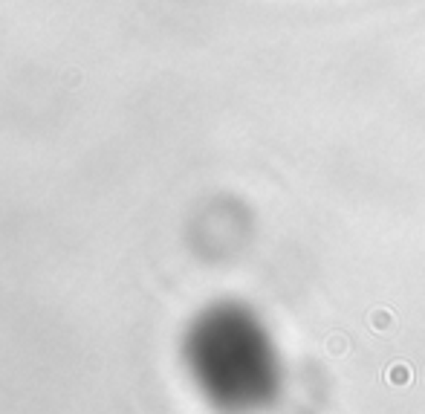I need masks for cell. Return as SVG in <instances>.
I'll return each instance as SVG.
<instances>
[{
  "instance_id": "1",
  "label": "cell",
  "mask_w": 425,
  "mask_h": 414,
  "mask_svg": "<svg viewBox=\"0 0 425 414\" xmlns=\"http://www.w3.org/2000/svg\"><path fill=\"white\" fill-rule=\"evenodd\" d=\"M200 382L223 403L264 400L272 386V353L264 333L237 310H217L191 336Z\"/></svg>"
}]
</instances>
